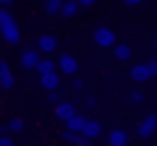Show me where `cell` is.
Returning a JSON list of instances; mask_svg holds the SVG:
<instances>
[{"mask_svg":"<svg viewBox=\"0 0 157 146\" xmlns=\"http://www.w3.org/2000/svg\"><path fill=\"white\" fill-rule=\"evenodd\" d=\"M11 7H13V0H0V9H7L9 11Z\"/></svg>","mask_w":157,"mask_h":146,"instance_id":"484cf974","label":"cell"},{"mask_svg":"<svg viewBox=\"0 0 157 146\" xmlns=\"http://www.w3.org/2000/svg\"><path fill=\"white\" fill-rule=\"evenodd\" d=\"M97 2L95 0H80V9H90V7H95Z\"/></svg>","mask_w":157,"mask_h":146,"instance_id":"603a6c76","label":"cell"},{"mask_svg":"<svg viewBox=\"0 0 157 146\" xmlns=\"http://www.w3.org/2000/svg\"><path fill=\"white\" fill-rule=\"evenodd\" d=\"M129 75H131V80L133 82H138V84H142V82H146V80H151L153 75H151V69H148V65H133L131 67V71H129Z\"/></svg>","mask_w":157,"mask_h":146,"instance_id":"30bf717a","label":"cell"},{"mask_svg":"<svg viewBox=\"0 0 157 146\" xmlns=\"http://www.w3.org/2000/svg\"><path fill=\"white\" fill-rule=\"evenodd\" d=\"M60 9H63V2H60V0H48V2H43V13H45V15L56 17V15H60Z\"/></svg>","mask_w":157,"mask_h":146,"instance_id":"e0dca14e","label":"cell"},{"mask_svg":"<svg viewBox=\"0 0 157 146\" xmlns=\"http://www.w3.org/2000/svg\"><path fill=\"white\" fill-rule=\"evenodd\" d=\"M45 101L50 103V105H58V103H63V95H60V90H54V92H48V97H45Z\"/></svg>","mask_w":157,"mask_h":146,"instance_id":"ffe728a7","label":"cell"},{"mask_svg":"<svg viewBox=\"0 0 157 146\" xmlns=\"http://www.w3.org/2000/svg\"><path fill=\"white\" fill-rule=\"evenodd\" d=\"M0 37L9 45H20V41H22L20 26H17L13 13L7 9H0Z\"/></svg>","mask_w":157,"mask_h":146,"instance_id":"6da1fadb","label":"cell"},{"mask_svg":"<svg viewBox=\"0 0 157 146\" xmlns=\"http://www.w3.org/2000/svg\"><path fill=\"white\" fill-rule=\"evenodd\" d=\"M39 84H41L43 90L54 92V90H58V86H60V75H58L56 71H54V73H48V75H41Z\"/></svg>","mask_w":157,"mask_h":146,"instance_id":"8fae6325","label":"cell"},{"mask_svg":"<svg viewBox=\"0 0 157 146\" xmlns=\"http://www.w3.org/2000/svg\"><path fill=\"white\" fill-rule=\"evenodd\" d=\"M58 50V39L54 37V35H41L39 39H37V52L39 54H52V52H56Z\"/></svg>","mask_w":157,"mask_h":146,"instance_id":"5b68a950","label":"cell"},{"mask_svg":"<svg viewBox=\"0 0 157 146\" xmlns=\"http://www.w3.org/2000/svg\"><path fill=\"white\" fill-rule=\"evenodd\" d=\"M84 105H86L88 110H93V107L97 105V99H95V97H86V99H84Z\"/></svg>","mask_w":157,"mask_h":146,"instance_id":"cb8c5ba5","label":"cell"},{"mask_svg":"<svg viewBox=\"0 0 157 146\" xmlns=\"http://www.w3.org/2000/svg\"><path fill=\"white\" fill-rule=\"evenodd\" d=\"M148 69H151V75H157V60H151L148 62Z\"/></svg>","mask_w":157,"mask_h":146,"instance_id":"83f0119b","label":"cell"},{"mask_svg":"<svg viewBox=\"0 0 157 146\" xmlns=\"http://www.w3.org/2000/svg\"><path fill=\"white\" fill-rule=\"evenodd\" d=\"M82 135L86 140H97L101 135V122L95 120V118H88L86 125H84V129H82Z\"/></svg>","mask_w":157,"mask_h":146,"instance_id":"7c38bea8","label":"cell"},{"mask_svg":"<svg viewBox=\"0 0 157 146\" xmlns=\"http://www.w3.org/2000/svg\"><path fill=\"white\" fill-rule=\"evenodd\" d=\"M129 99H131L133 103H142V101H144V95H142L140 90H133V92H129Z\"/></svg>","mask_w":157,"mask_h":146,"instance_id":"44dd1931","label":"cell"},{"mask_svg":"<svg viewBox=\"0 0 157 146\" xmlns=\"http://www.w3.org/2000/svg\"><path fill=\"white\" fill-rule=\"evenodd\" d=\"M142 2L140 0H125V7H129V9H133V7H140Z\"/></svg>","mask_w":157,"mask_h":146,"instance_id":"4316f807","label":"cell"},{"mask_svg":"<svg viewBox=\"0 0 157 146\" xmlns=\"http://www.w3.org/2000/svg\"><path fill=\"white\" fill-rule=\"evenodd\" d=\"M105 140H108V146H127L129 144V133L125 129H112Z\"/></svg>","mask_w":157,"mask_h":146,"instance_id":"9c48e42d","label":"cell"},{"mask_svg":"<svg viewBox=\"0 0 157 146\" xmlns=\"http://www.w3.org/2000/svg\"><path fill=\"white\" fill-rule=\"evenodd\" d=\"M157 131V114H148L140 120L138 125V135L140 137H151L153 133Z\"/></svg>","mask_w":157,"mask_h":146,"instance_id":"52a82bcc","label":"cell"},{"mask_svg":"<svg viewBox=\"0 0 157 146\" xmlns=\"http://www.w3.org/2000/svg\"><path fill=\"white\" fill-rule=\"evenodd\" d=\"M37 71H39V75L54 73V71H56V62H54L50 56H45V58H41V60H39V67H37Z\"/></svg>","mask_w":157,"mask_h":146,"instance_id":"2e32d148","label":"cell"},{"mask_svg":"<svg viewBox=\"0 0 157 146\" xmlns=\"http://www.w3.org/2000/svg\"><path fill=\"white\" fill-rule=\"evenodd\" d=\"M58 69H60V73H65V75H73V73L80 69V62H78V58H75L73 54H60V58H58Z\"/></svg>","mask_w":157,"mask_h":146,"instance_id":"8992f818","label":"cell"},{"mask_svg":"<svg viewBox=\"0 0 157 146\" xmlns=\"http://www.w3.org/2000/svg\"><path fill=\"white\" fill-rule=\"evenodd\" d=\"M39 60H41V54L37 52V50H24L22 54H20V67L22 69H26V71H33V69H37L39 67Z\"/></svg>","mask_w":157,"mask_h":146,"instance_id":"277c9868","label":"cell"},{"mask_svg":"<svg viewBox=\"0 0 157 146\" xmlns=\"http://www.w3.org/2000/svg\"><path fill=\"white\" fill-rule=\"evenodd\" d=\"M71 88H73V90H82V88H84V80H73V82H71Z\"/></svg>","mask_w":157,"mask_h":146,"instance_id":"d4e9b609","label":"cell"},{"mask_svg":"<svg viewBox=\"0 0 157 146\" xmlns=\"http://www.w3.org/2000/svg\"><path fill=\"white\" fill-rule=\"evenodd\" d=\"M0 146H15V140L11 135H0Z\"/></svg>","mask_w":157,"mask_h":146,"instance_id":"7402d4cb","label":"cell"},{"mask_svg":"<svg viewBox=\"0 0 157 146\" xmlns=\"http://www.w3.org/2000/svg\"><path fill=\"white\" fill-rule=\"evenodd\" d=\"M7 125H9V131H13V133H20V131L26 129V122H24L22 118H11Z\"/></svg>","mask_w":157,"mask_h":146,"instance_id":"d6986e66","label":"cell"},{"mask_svg":"<svg viewBox=\"0 0 157 146\" xmlns=\"http://www.w3.org/2000/svg\"><path fill=\"white\" fill-rule=\"evenodd\" d=\"M60 137L67 142V144H73V146H90V140H86L82 133H73V131H63Z\"/></svg>","mask_w":157,"mask_h":146,"instance_id":"4fadbf2b","label":"cell"},{"mask_svg":"<svg viewBox=\"0 0 157 146\" xmlns=\"http://www.w3.org/2000/svg\"><path fill=\"white\" fill-rule=\"evenodd\" d=\"M75 114H78V112H75L73 103H69V101H63V103H58V105L54 107V116H56V120H60V122H65V125H67Z\"/></svg>","mask_w":157,"mask_h":146,"instance_id":"ba28073f","label":"cell"},{"mask_svg":"<svg viewBox=\"0 0 157 146\" xmlns=\"http://www.w3.org/2000/svg\"><path fill=\"white\" fill-rule=\"evenodd\" d=\"M0 88L7 90V92L15 88V75H13V69H11V65H9L5 58H0Z\"/></svg>","mask_w":157,"mask_h":146,"instance_id":"3957f363","label":"cell"},{"mask_svg":"<svg viewBox=\"0 0 157 146\" xmlns=\"http://www.w3.org/2000/svg\"><path fill=\"white\" fill-rule=\"evenodd\" d=\"M93 41L99 45V47H112L116 43V32L108 26H99L93 30Z\"/></svg>","mask_w":157,"mask_h":146,"instance_id":"7a4b0ae2","label":"cell"},{"mask_svg":"<svg viewBox=\"0 0 157 146\" xmlns=\"http://www.w3.org/2000/svg\"><path fill=\"white\" fill-rule=\"evenodd\" d=\"M86 116L84 114H75L69 122H67V131H73V133H82V129H84V125H86Z\"/></svg>","mask_w":157,"mask_h":146,"instance_id":"9a60e30c","label":"cell"},{"mask_svg":"<svg viewBox=\"0 0 157 146\" xmlns=\"http://www.w3.org/2000/svg\"><path fill=\"white\" fill-rule=\"evenodd\" d=\"M75 15H80V2H78V0H67V2H63L60 17L71 20V17H75Z\"/></svg>","mask_w":157,"mask_h":146,"instance_id":"5bb4252c","label":"cell"},{"mask_svg":"<svg viewBox=\"0 0 157 146\" xmlns=\"http://www.w3.org/2000/svg\"><path fill=\"white\" fill-rule=\"evenodd\" d=\"M9 133V125H0V135H7Z\"/></svg>","mask_w":157,"mask_h":146,"instance_id":"f1b7e54d","label":"cell"},{"mask_svg":"<svg viewBox=\"0 0 157 146\" xmlns=\"http://www.w3.org/2000/svg\"><path fill=\"white\" fill-rule=\"evenodd\" d=\"M114 56H116V60H129L131 58V47L127 43L114 45Z\"/></svg>","mask_w":157,"mask_h":146,"instance_id":"ac0fdd59","label":"cell"}]
</instances>
